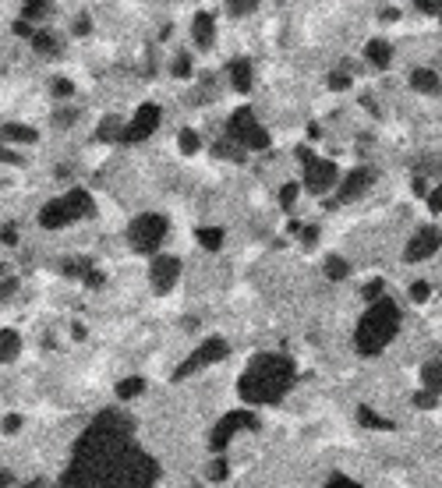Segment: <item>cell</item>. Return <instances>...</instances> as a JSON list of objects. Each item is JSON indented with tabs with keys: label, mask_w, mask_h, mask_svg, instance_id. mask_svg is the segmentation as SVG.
Listing matches in <instances>:
<instances>
[{
	"label": "cell",
	"mask_w": 442,
	"mask_h": 488,
	"mask_svg": "<svg viewBox=\"0 0 442 488\" xmlns=\"http://www.w3.org/2000/svg\"><path fill=\"white\" fill-rule=\"evenodd\" d=\"M75 32H78V36H85V32H89V15H82V18H78V25H75Z\"/></svg>",
	"instance_id": "cell-49"
},
{
	"label": "cell",
	"mask_w": 442,
	"mask_h": 488,
	"mask_svg": "<svg viewBox=\"0 0 442 488\" xmlns=\"http://www.w3.org/2000/svg\"><path fill=\"white\" fill-rule=\"evenodd\" d=\"M297 156H301V163H304V188H308V191L325 195L329 188H333V184L340 181V170H337L329 159H318L308 145H301V149H297Z\"/></svg>",
	"instance_id": "cell-6"
},
{
	"label": "cell",
	"mask_w": 442,
	"mask_h": 488,
	"mask_svg": "<svg viewBox=\"0 0 442 488\" xmlns=\"http://www.w3.org/2000/svg\"><path fill=\"white\" fill-rule=\"evenodd\" d=\"M411 297H414V301H428V297H432V283H414V287H411Z\"/></svg>",
	"instance_id": "cell-38"
},
{
	"label": "cell",
	"mask_w": 442,
	"mask_h": 488,
	"mask_svg": "<svg viewBox=\"0 0 442 488\" xmlns=\"http://www.w3.org/2000/svg\"><path fill=\"white\" fill-rule=\"evenodd\" d=\"M191 32H195V43L198 46H212L216 43V22H212V15L198 11L195 22H191Z\"/></svg>",
	"instance_id": "cell-14"
},
{
	"label": "cell",
	"mask_w": 442,
	"mask_h": 488,
	"mask_svg": "<svg viewBox=\"0 0 442 488\" xmlns=\"http://www.w3.org/2000/svg\"><path fill=\"white\" fill-rule=\"evenodd\" d=\"M358 417H361V424H364V428H393L385 417H378L371 407H361V414H358Z\"/></svg>",
	"instance_id": "cell-29"
},
{
	"label": "cell",
	"mask_w": 442,
	"mask_h": 488,
	"mask_svg": "<svg viewBox=\"0 0 442 488\" xmlns=\"http://www.w3.org/2000/svg\"><path fill=\"white\" fill-rule=\"evenodd\" d=\"M378 294H382V280H375V283H368V287H364V297H368V301H375Z\"/></svg>",
	"instance_id": "cell-45"
},
{
	"label": "cell",
	"mask_w": 442,
	"mask_h": 488,
	"mask_svg": "<svg viewBox=\"0 0 442 488\" xmlns=\"http://www.w3.org/2000/svg\"><path fill=\"white\" fill-rule=\"evenodd\" d=\"M32 46H36L39 53H57V50H61L57 39H53V32H36V36H32Z\"/></svg>",
	"instance_id": "cell-26"
},
{
	"label": "cell",
	"mask_w": 442,
	"mask_h": 488,
	"mask_svg": "<svg viewBox=\"0 0 442 488\" xmlns=\"http://www.w3.org/2000/svg\"><path fill=\"white\" fill-rule=\"evenodd\" d=\"M145 390V378H124V383H117V397L121 400H131Z\"/></svg>",
	"instance_id": "cell-24"
},
{
	"label": "cell",
	"mask_w": 442,
	"mask_h": 488,
	"mask_svg": "<svg viewBox=\"0 0 442 488\" xmlns=\"http://www.w3.org/2000/svg\"><path fill=\"white\" fill-rule=\"evenodd\" d=\"M255 424H258V417H255V414H248V411H234V414H227L223 421H219V424L212 428L209 446H212V450H223V446L234 439V431H237V428H255Z\"/></svg>",
	"instance_id": "cell-10"
},
{
	"label": "cell",
	"mask_w": 442,
	"mask_h": 488,
	"mask_svg": "<svg viewBox=\"0 0 442 488\" xmlns=\"http://www.w3.org/2000/svg\"><path fill=\"white\" fill-rule=\"evenodd\" d=\"M0 135H4L8 142H22V145H32L39 138L32 128H22V124H4V128H0Z\"/></svg>",
	"instance_id": "cell-21"
},
{
	"label": "cell",
	"mask_w": 442,
	"mask_h": 488,
	"mask_svg": "<svg viewBox=\"0 0 442 488\" xmlns=\"http://www.w3.org/2000/svg\"><path fill=\"white\" fill-rule=\"evenodd\" d=\"M329 89H337V92L351 89V75H347V68H340V71H333V75H329Z\"/></svg>",
	"instance_id": "cell-32"
},
{
	"label": "cell",
	"mask_w": 442,
	"mask_h": 488,
	"mask_svg": "<svg viewBox=\"0 0 442 488\" xmlns=\"http://www.w3.org/2000/svg\"><path fill=\"white\" fill-rule=\"evenodd\" d=\"M397 333H400V308L393 301H375L358 322L354 343L361 354H378V350H385V343Z\"/></svg>",
	"instance_id": "cell-3"
},
{
	"label": "cell",
	"mask_w": 442,
	"mask_h": 488,
	"mask_svg": "<svg viewBox=\"0 0 442 488\" xmlns=\"http://www.w3.org/2000/svg\"><path fill=\"white\" fill-rule=\"evenodd\" d=\"M315 241H318V227H308V230H304V248H311Z\"/></svg>",
	"instance_id": "cell-48"
},
{
	"label": "cell",
	"mask_w": 442,
	"mask_h": 488,
	"mask_svg": "<svg viewBox=\"0 0 442 488\" xmlns=\"http://www.w3.org/2000/svg\"><path fill=\"white\" fill-rule=\"evenodd\" d=\"M156 460L131 443V417L103 411L75 443L61 488H152Z\"/></svg>",
	"instance_id": "cell-1"
},
{
	"label": "cell",
	"mask_w": 442,
	"mask_h": 488,
	"mask_svg": "<svg viewBox=\"0 0 442 488\" xmlns=\"http://www.w3.org/2000/svg\"><path fill=\"white\" fill-rule=\"evenodd\" d=\"M294 386V361L283 354H258L237 383V393L251 407H269L283 400V393Z\"/></svg>",
	"instance_id": "cell-2"
},
{
	"label": "cell",
	"mask_w": 442,
	"mask_h": 488,
	"mask_svg": "<svg viewBox=\"0 0 442 488\" xmlns=\"http://www.w3.org/2000/svg\"><path fill=\"white\" fill-rule=\"evenodd\" d=\"M25 488H50V485H43V481H32V485H25Z\"/></svg>",
	"instance_id": "cell-52"
},
{
	"label": "cell",
	"mask_w": 442,
	"mask_h": 488,
	"mask_svg": "<svg viewBox=\"0 0 442 488\" xmlns=\"http://www.w3.org/2000/svg\"><path fill=\"white\" fill-rule=\"evenodd\" d=\"M159 106L156 103H145V106H138V114H135V121L124 128V135H121V142H142V138H149L156 128H159Z\"/></svg>",
	"instance_id": "cell-11"
},
{
	"label": "cell",
	"mask_w": 442,
	"mask_h": 488,
	"mask_svg": "<svg viewBox=\"0 0 442 488\" xmlns=\"http://www.w3.org/2000/svg\"><path fill=\"white\" fill-rule=\"evenodd\" d=\"M0 159H8V163H22L18 152H8V149H0Z\"/></svg>",
	"instance_id": "cell-50"
},
{
	"label": "cell",
	"mask_w": 442,
	"mask_h": 488,
	"mask_svg": "<svg viewBox=\"0 0 442 488\" xmlns=\"http://www.w3.org/2000/svg\"><path fill=\"white\" fill-rule=\"evenodd\" d=\"M439 202H442V191H439V188H432V191H428V209H432V212H439V209H442Z\"/></svg>",
	"instance_id": "cell-43"
},
{
	"label": "cell",
	"mask_w": 442,
	"mask_h": 488,
	"mask_svg": "<svg viewBox=\"0 0 442 488\" xmlns=\"http://www.w3.org/2000/svg\"><path fill=\"white\" fill-rule=\"evenodd\" d=\"M411 85H414L418 92H425V96H435V92H439V75H435L432 68H418V71L411 75Z\"/></svg>",
	"instance_id": "cell-17"
},
{
	"label": "cell",
	"mask_w": 442,
	"mask_h": 488,
	"mask_svg": "<svg viewBox=\"0 0 442 488\" xmlns=\"http://www.w3.org/2000/svg\"><path fill=\"white\" fill-rule=\"evenodd\" d=\"M43 11H46V4H43V0H29V4L22 8V22H32V18H43Z\"/></svg>",
	"instance_id": "cell-31"
},
{
	"label": "cell",
	"mask_w": 442,
	"mask_h": 488,
	"mask_svg": "<svg viewBox=\"0 0 442 488\" xmlns=\"http://www.w3.org/2000/svg\"><path fill=\"white\" fill-rule=\"evenodd\" d=\"M82 280H85L89 287H99V283H103V273H96V269H89V273H85Z\"/></svg>",
	"instance_id": "cell-46"
},
{
	"label": "cell",
	"mask_w": 442,
	"mask_h": 488,
	"mask_svg": "<svg viewBox=\"0 0 442 488\" xmlns=\"http://www.w3.org/2000/svg\"><path fill=\"white\" fill-rule=\"evenodd\" d=\"M227 135L237 149H269V135L265 128L255 121L251 110H237L230 121H227Z\"/></svg>",
	"instance_id": "cell-7"
},
{
	"label": "cell",
	"mask_w": 442,
	"mask_h": 488,
	"mask_svg": "<svg viewBox=\"0 0 442 488\" xmlns=\"http://www.w3.org/2000/svg\"><path fill=\"white\" fill-rule=\"evenodd\" d=\"M163 237H167V220H163L159 212H145V216H138V220L128 227V241L142 255H152L163 244Z\"/></svg>",
	"instance_id": "cell-5"
},
{
	"label": "cell",
	"mask_w": 442,
	"mask_h": 488,
	"mask_svg": "<svg viewBox=\"0 0 442 488\" xmlns=\"http://www.w3.org/2000/svg\"><path fill=\"white\" fill-rule=\"evenodd\" d=\"M294 198H297V184H283V188H280V202L290 209V205H294Z\"/></svg>",
	"instance_id": "cell-37"
},
{
	"label": "cell",
	"mask_w": 442,
	"mask_h": 488,
	"mask_svg": "<svg viewBox=\"0 0 442 488\" xmlns=\"http://www.w3.org/2000/svg\"><path fill=\"white\" fill-rule=\"evenodd\" d=\"M227 8H230V15H251V11L262 8V4H258V0H230Z\"/></svg>",
	"instance_id": "cell-33"
},
{
	"label": "cell",
	"mask_w": 442,
	"mask_h": 488,
	"mask_svg": "<svg viewBox=\"0 0 442 488\" xmlns=\"http://www.w3.org/2000/svg\"><path fill=\"white\" fill-rule=\"evenodd\" d=\"M414 8H418V11H425V15H439V4H435V0H418Z\"/></svg>",
	"instance_id": "cell-42"
},
{
	"label": "cell",
	"mask_w": 442,
	"mask_h": 488,
	"mask_svg": "<svg viewBox=\"0 0 442 488\" xmlns=\"http://www.w3.org/2000/svg\"><path fill=\"white\" fill-rule=\"evenodd\" d=\"M15 32H18V36H29V39L36 36V29H32L29 22H15Z\"/></svg>",
	"instance_id": "cell-47"
},
{
	"label": "cell",
	"mask_w": 442,
	"mask_h": 488,
	"mask_svg": "<svg viewBox=\"0 0 442 488\" xmlns=\"http://www.w3.org/2000/svg\"><path fill=\"white\" fill-rule=\"evenodd\" d=\"M177 276H181V262H177L174 255H159V258H152V265H149V283H152L156 294L174 290Z\"/></svg>",
	"instance_id": "cell-9"
},
{
	"label": "cell",
	"mask_w": 442,
	"mask_h": 488,
	"mask_svg": "<svg viewBox=\"0 0 442 488\" xmlns=\"http://www.w3.org/2000/svg\"><path fill=\"white\" fill-rule=\"evenodd\" d=\"M227 471H230V467H227V460H223V457H216V460H209L205 478H209V481H223V478H227Z\"/></svg>",
	"instance_id": "cell-28"
},
{
	"label": "cell",
	"mask_w": 442,
	"mask_h": 488,
	"mask_svg": "<svg viewBox=\"0 0 442 488\" xmlns=\"http://www.w3.org/2000/svg\"><path fill=\"white\" fill-rule=\"evenodd\" d=\"M15 290H18V280H15V276H8L4 283H0V301H8Z\"/></svg>",
	"instance_id": "cell-39"
},
{
	"label": "cell",
	"mask_w": 442,
	"mask_h": 488,
	"mask_svg": "<svg viewBox=\"0 0 442 488\" xmlns=\"http://www.w3.org/2000/svg\"><path fill=\"white\" fill-rule=\"evenodd\" d=\"M18 428H22V417H18V414H8V417H4V431H8V436H15Z\"/></svg>",
	"instance_id": "cell-41"
},
{
	"label": "cell",
	"mask_w": 442,
	"mask_h": 488,
	"mask_svg": "<svg viewBox=\"0 0 442 488\" xmlns=\"http://www.w3.org/2000/svg\"><path fill=\"white\" fill-rule=\"evenodd\" d=\"M251 61H244V57H237V61H230V82H234V89L237 92H251Z\"/></svg>",
	"instance_id": "cell-16"
},
{
	"label": "cell",
	"mask_w": 442,
	"mask_h": 488,
	"mask_svg": "<svg viewBox=\"0 0 442 488\" xmlns=\"http://www.w3.org/2000/svg\"><path fill=\"white\" fill-rule=\"evenodd\" d=\"M89 269H92V262H85V258H68V262H64V273H68V276H85Z\"/></svg>",
	"instance_id": "cell-30"
},
{
	"label": "cell",
	"mask_w": 442,
	"mask_h": 488,
	"mask_svg": "<svg viewBox=\"0 0 442 488\" xmlns=\"http://www.w3.org/2000/svg\"><path fill=\"white\" fill-rule=\"evenodd\" d=\"M0 241H4V244H18V234H15V227H0Z\"/></svg>",
	"instance_id": "cell-44"
},
{
	"label": "cell",
	"mask_w": 442,
	"mask_h": 488,
	"mask_svg": "<svg viewBox=\"0 0 442 488\" xmlns=\"http://www.w3.org/2000/svg\"><path fill=\"white\" fill-rule=\"evenodd\" d=\"M18 350H22V337H18L15 330H4V333H0V364H4V361H15Z\"/></svg>",
	"instance_id": "cell-19"
},
{
	"label": "cell",
	"mask_w": 442,
	"mask_h": 488,
	"mask_svg": "<svg viewBox=\"0 0 442 488\" xmlns=\"http://www.w3.org/2000/svg\"><path fill=\"white\" fill-rule=\"evenodd\" d=\"M177 145H181V152H184V156H195V152L202 149V142H198V135H195L191 128H184V131L177 135Z\"/></svg>",
	"instance_id": "cell-25"
},
{
	"label": "cell",
	"mask_w": 442,
	"mask_h": 488,
	"mask_svg": "<svg viewBox=\"0 0 442 488\" xmlns=\"http://www.w3.org/2000/svg\"><path fill=\"white\" fill-rule=\"evenodd\" d=\"M375 170L371 167H358V170H351L344 181H340V202H351V198H361L371 184H375Z\"/></svg>",
	"instance_id": "cell-12"
},
{
	"label": "cell",
	"mask_w": 442,
	"mask_h": 488,
	"mask_svg": "<svg viewBox=\"0 0 442 488\" xmlns=\"http://www.w3.org/2000/svg\"><path fill=\"white\" fill-rule=\"evenodd\" d=\"M15 478H11V471H0V488H8Z\"/></svg>",
	"instance_id": "cell-51"
},
{
	"label": "cell",
	"mask_w": 442,
	"mask_h": 488,
	"mask_svg": "<svg viewBox=\"0 0 442 488\" xmlns=\"http://www.w3.org/2000/svg\"><path fill=\"white\" fill-rule=\"evenodd\" d=\"M435 251H439V230L425 227V230H418V234L411 237L404 258H407V262H421V258H432Z\"/></svg>",
	"instance_id": "cell-13"
},
{
	"label": "cell",
	"mask_w": 442,
	"mask_h": 488,
	"mask_svg": "<svg viewBox=\"0 0 442 488\" xmlns=\"http://www.w3.org/2000/svg\"><path fill=\"white\" fill-rule=\"evenodd\" d=\"M421 378H425V390L439 397V386H442V361H439V357L425 361V368H421Z\"/></svg>",
	"instance_id": "cell-18"
},
{
	"label": "cell",
	"mask_w": 442,
	"mask_h": 488,
	"mask_svg": "<svg viewBox=\"0 0 442 488\" xmlns=\"http://www.w3.org/2000/svg\"><path fill=\"white\" fill-rule=\"evenodd\" d=\"M347 273H351L347 258H340V255H329V258H325V276H329V280H347Z\"/></svg>",
	"instance_id": "cell-22"
},
{
	"label": "cell",
	"mask_w": 442,
	"mask_h": 488,
	"mask_svg": "<svg viewBox=\"0 0 442 488\" xmlns=\"http://www.w3.org/2000/svg\"><path fill=\"white\" fill-rule=\"evenodd\" d=\"M212 149H216V156H219V159H237V163L244 159V149H237L234 142H216Z\"/></svg>",
	"instance_id": "cell-27"
},
{
	"label": "cell",
	"mask_w": 442,
	"mask_h": 488,
	"mask_svg": "<svg viewBox=\"0 0 442 488\" xmlns=\"http://www.w3.org/2000/svg\"><path fill=\"white\" fill-rule=\"evenodd\" d=\"M325 488H361V485H358V481H351L347 474H333V478L325 481Z\"/></svg>",
	"instance_id": "cell-35"
},
{
	"label": "cell",
	"mask_w": 442,
	"mask_h": 488,
	"mask_svg": "<svg viewBox=\"0 0 442 488\" xmlns=\"http://www.w3.org/2000/svg\"><path fill=\"white\" fill-rule=\"evenodd\" d=\"M89 212H92V198H89V191L75 188V191H68L64 198L46 202L43 212H39V223H43L46 230H61V227L82 220V216H89Z\"/></svg>",
	"instance_id": "cell-4"
},
{
	"label": "cell",
	"mask_w": 442,
	"mask_h": 488,
	"mask_svg": "<svg viewBox=\"0 0 442 488\" xmlns=\"http://www.w3.org/2000/svg\"><path fill=\"white\" fill-rule=\"evenodd\" d=\"M121 135H124L121 117H103V124H99V131H96V138H103V142H121Z\"/></svg>",
	"instance_id": "cell-20"
},
{
	"label": "cell",
	"mask_w": 442,
	"mask_h": 488,
	"mask_svg": "<svg viewBox=\"0 0 442 488\" xmlns=\"http://www.w3.org/2000/svg\"><path fill=\"white\" fill-rule=\"evenodd\" d=\"M227 357V340L223 337H209L181 368H177V378H188V375H195V371H202V368H209V364H216V361H223Z\"/></svg>",
	"instance_id": "cell-8"
},
{
	"label": "cell",
	"mask_w": 442,
	"mask_h": 488,
	"mask_svg": "<svg viewBox=\"0 0 442 488\" xmlns=\"http://www.w3.org/2000/svg\"><path fill=\"white\" fill-rule=\"evenodd\" d=\"M174 75L177 78H188L191 75V57H188V53H181V57L174 61Z\"/></svg>",
	"instance_id": "cell-36"
},
{
	"label": "cell",
	"mask_w": 442,
	"mask_h": 488,
	"mask_svg": "<svg viewBox=\"0 0 442 488\" xmlns=\"http://www.w3.org/2000/svg\"><path fill=\"white\" fill-rule=\"evenodd\" d=\"M364 57H368L375 68H390V64H393V46L385 43V39H371V43L364 46Z\"/></svg>",
	"instance_id": "cell-15"
},
{
	"label": "cell",
	"mask_w": 442,
	"mask_h": 488,
	"mask_svg": "<svg viewBox=\"0 0 442 488\" xmlns=\"http://www.w3.org/2000/svg\"><path fill=\"white\" fill-rule=\"evenodd\" d=\"M198 244L209 248V251H216L219 244H223V230H219V227H202L198 230Z\"/></svg>",
	"instance_id": "cell-23"
},
{
	"label": "cell",
	"mask_w": 442,
	"mask_h": 488,
	"mask_svg": "<svg viewBox=\"0 0 442 488\" xmlns=\"http://www.w3.org/2000/svg\"><path fill=\"white\" fill-rule=\"evenodd\" d=\"M414 404H418V407H425V411H428V407H435V404H439V397H435V393H428V390H425V393H418V400H414Z\"/></svg>",
	"instance_id": "cell-40"
},
{
	"label": "cell",
	"mask_w": 442,
	"mask_h": 488,
	"mask_svg": "<svg viewBox=\"0 0 442 488\" xmlns=\"http://www.w3.org/2000/svg\"><path fill=\"white\" fill-rule=\"evenodd\" d=\"M75 92V82L71 78H57V82H53V96H61V99H68Z\"/></svg>",
	"instance_id": "cell-34"
}]
</instances>
